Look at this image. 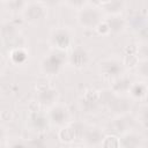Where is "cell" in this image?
<instances>
[{
	"mask_svg": "<svg viewBox=\"0 0 148 148\" xmlns=\"http://www.w3.org/2000/svg\"><path fill=\"white\" fill-rule=\"evenodd\" d=\"M62 61V54L59 53V54H53L47 60H45L44 62V67L47 72H51V73H54L57 72V69L59 68L60 64Z\"/></svg>",
	"mask_w": 148,
	"mask_h": 148,
	"instance_id": "1",
	"label": "cell"
},
{
	"mask_svg": "<svg viewBox=\"0 0 148 148\" xmlns=\"http://www.w3.org/2000/svg\"><path fill=\"white\" fill-rule=\"evenodd\" d=\"M86 60H87V54H86V52H84L83 50L77 49L75 52H73V54H72V61H73L76 66L83 65V64L86 62Z\"/></svg>",
	"mask_w": 148,
	"mask_h": 148,
	"instance_id": "2",
	"label": "cell"
},
{
	"mask_svg": "<svg viewBox=\"0 0 148 148\" xmlns=\"http://www.w3.org/2000/svg\"><path fill=\"white\" fill-rule=\"evenodd\" d=\"M81 18H82V22L83 23H86L88 25H91V24H95L97 22L98 16H97L96 12H94V10H87V12H84L81 15Z\"/></svg>",
	"mask_w": 148,
	"mask_h": 148,
	"instance_id": "3",
	"label": "cell"
},
{
	"mask_svg": "<svg viewBox=\"0 0 148 148\" xmlns=\"http://www.w3.org/2000/svg\"><path fill=\"white\" fill-rule=\"evenodd\" d=\"M54 42H56L57 45L60 46V47H67V45H68V43H69L68 35H67L66 32L60 31V32L56 34V36H54Z\"/></svg>",
	"mask_w": 148,
	"mask_h": 148,
	"instance_id": "4",
	"label": "cell"
},
{
	"mask_svg": "<svg viewBox=\"0 0 148 148\" xmlns=\"http://www.w3.org/2000/svg\"><path fill=\"white\" fill-rule=\"evenodd\" d=\"M65 118H66V114H65L64 110H61V109H54L52 111V119L56 123H59L60 124V123H62L65 120Z\"/></svg>",
	"mask_w": 148,
	"mask_h": 148,
	"instance_id": "5",
	"label": "cell"
},
{
	"mask_svg": "<svg viewBox=\"0 0 148 148\" xmlns=\"http://www.w3.org/2000/svg\"><path fill=\"white\" fill-rule=\"evenodd\" d=\"M40 14H42V8H40L39 6H36V5L31 6V7L28 9V12H27V15H28L30 18H32V20L39 17Z\"/></svg>",
	"mask_w": 148,
	"mask_h": 148,
	"instance_id": "6",
	"label": "cell"
},
{
	"mask_svg": "<svg viewBox=\"0 0 148 148\" xmlns=\"http://www.w3.org/2000/svg\"><path fill=\"white\" fill-rule=\"evenodd\" d=\"M105 71H106V73L114 75L120 72V67L116 62H109V64H105Z\"/></svg>",
	"mask_w": 148,
	"mask_h": 148,
	"instance_id": "7",
	"label": "cell"
},
{
	"mask_svg": "<svg viewBox=\"0 0 148 148\" xmlns=\"http://www.w3.org/2000/svg\"><path fill=\"white\" fill-rule=\"evenodd\" d=\"M60 136H61L62 140L69 141V140L74 139V136H75V131H74V128H73V130H72V128H66V130L61 131Z\"/></svg>",
	"mask_w": 148,
	"mask_h": 148,
	"instance_id": "8",
	"label": "cell"
},
{
	"mask_svg": "<svg viewBox=\"0 0 148 148\" xmlns=\"http://www.w3.org/2000/svg\"><path fill=\"white\" fill-rule=\"evenodd\" d=\"M104 148H118V140L113 136H108L103 143Z\"/></svg>",
	"mask_w": 148,
	"mask_h": 148,
	"instance_id": "9",
	"label": "cell"
},
{
	"mask_svg": "<svg viewBox=\"0 0 148 148\" xmlns=\"http://www.w3.org/2000/svg\"><path fill=\"white\" fill-rule=\"evenodd\" d=\"M54 97V92L53 91H51V90H44V91H42L40 92V99L43 101V102H51L52 101V98Z\"/></svg>",
	"mask_w": 148,
	"mask_h": 148,
	"instance_id": "10",
	"label": "cell"
},
{
	"mask_svg": "<svg viewBox=\"0 0 148 148\" xmlns=\"http://www.w3.org/2000/svg\"><path fill=\"white\" fill-rule=\"evenodd\" d=\"M32 120H34V124H35L37 127H44L45 124H46L45 119H44L42 116H39V114H34Z\"/></svg>",
	"mask_w": 148,
	"mask_h": 148,
	"instance_id": "11",
	"label": "cell"
},
{
	"mask_svg": "<svg viewBox=\"0 0 148 148\" xmlns=\"http://www.w3.org/2000/svg\"><path fill=\"white\" fill-rule=\"evenodd\" d=\"M12 57H13V60H14V61L21 62V61H23V60L25 59V53L22 52V51H15Z\"/></svg>",
	"mask_w": 148,
	"mask_h": 148,
	"instance_id": "12",
	"label": "cell"
},
{
	"mask_svg": "<svg viewBox=\"0 0 148 148\" xmlns=\"http://www.w3.org/2000/svg\"><path fill=\"white\" fill-rule=\"evenodd\" d=\"M87 139H88L89 142H97V141H99L101 136H99L98 132L94 131V132H90V133L87 135Z\"/></svg>",
	"mask_w": 148,
	"mask_h": 148,
	"instance_id": "13",
	"label": "cell"
},
{
	"mask_svg": "<svg viewBox=\"0 0 148 148\" xmlns=\"http://www.w3.org/2000/svg\"><path fill=\"white\" fill-rule=\"evenodd\" d=\"M123 27V22L120 20H111L110 21V28L113 30H119Z\"/></svg>",
	"mask_w": 148,
	"mask_h": 148,
	"instance_id": "14",
	"label": "cell"
},
{
	"mask_svg": "<svg viewBox=\"0 0 148 148\" xmlns=\"http://www.w3.org/2000/svg\"><path fill=\"white\" fill-rule=\"evenodd\" d=\"M132 92H133L135 96H141V95L145 92V89H143V87H142V86H134V88H133Z\"/></svg>",
	"mask_w": 148,
	"mask_h": 148,
	"instance_id": "15",
	"label": "cell"
},
{
	"mask_svg": "<svg viewBox=\"0 0 148 148\" xmlns=\"http://www.w3.org/2000/svg\"><path fill=\"white\" fill-rule=\"evenodd\" d=\"M138 142V140H136V138H134V136H127L125 140H124V143H125V146H127V147H130V146H132V145H135Z\"/></svg>",
	"mask_w": 148,
	"mask_h": 148,
	"instance_id": "16",
	"label": "cell"
},
{
	"mask_svg": "<svg viewBox=\"0 0 148 148\" xmlns=\"http://www.w3.org/2000/svg\"><path fill=\"white\" fill-rule=\"evenodd\" d=\"M135 61H136V59L133 57V54L127 56V58H126V62H127V64H130L128 66H133V65L135 64Z\"/></svg>",
	"mask_w": 148,
	"mask_h": 148,
	"instance_id": "17",
	"label": "cell"
},
{
	"mask_svg": "<svg viewBox=\"0 0 148 148\" xmlns=\"http://www.w3.org/2000/svg\"><path fill=\"white\" fill-rule=\"evenodd\" d=\"M141 72L145 74V75H148V62H143L142 66H141Z\"/></svg>",
	"mask_w": 148,
	"mask_h": 148,
	"instance_id": "18",
	"label": "cell"
},
{
	"mask_svg": "<svg viewBox=\"0 0 148 148\" xmlns=\"http://www.w3.org/2000/svg\"><path fill=\"white\" fill-rule=\"evenodd\" d=\"M142 36H143L145 38H148V29H146V30L142 31Z\"/></svg>",
	"mask_w": 148,
	"mask_h": 148,
	"instance_id": "19",
	"label": "cell"
},
{
	"mask_svg": "<svg viewBox=\"0 0 148 148\" xmlns=\"http://www.w3.org/2000/svg\"><path fill=\"white\" fill-rule=\"evenodd\" d=\"M143 52H145V54H148V45H147V46H145Z\"/></svg>",
	"mask_w": 148,
	"mask_h": 148,
	"instance_id": "20",
	"label": "cell"
},
{
	"mask_svg": "<svg viewBox=\"0 0 148 148\" xmlns=\"http://www.w3.org/2000/svg\"><path fill=\"white\" fill-rule=\"evenodd\" d=\"M13 148H24V147H23L22 145H15V146H14Z\"/></svg>",
	"mask_w": 148,
	"mask_h": 148,
	"instance_id": "21",
	"label": "cell"
},
{
	"mask_svg": "<svg viewBox=\"0 0 148 148\" xmlns=\"http://www.w3.org/2000/svg\"><path fill=\"white\" fill-rule=\"evenodd\" d=\"M146 120H147V121H148V111H147V112H146Z\"/></svg>",
	"mask_w": 148,
	"mask_h": 148,
	"instance_id": "22",
	"label": "cell"
}]
</instances>
